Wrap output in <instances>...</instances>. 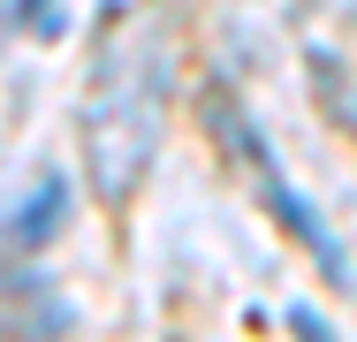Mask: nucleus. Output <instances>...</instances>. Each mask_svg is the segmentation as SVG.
Returning <instances> with one entry per match:
<instances>
[{"instance_id":"nucleus-4","label":"nucleus","mask_w":357,"mask_h":342,"mask_svg":"<svg viewBox=\"0 0 357 342\" xmlns=\"http://www.w3.org/2000/svg\"><path fill=\"white\" fill-rule=\"evenodd\" d=\"M312 91H319V99H327V114L357 137V76L335 61V54H312Z\"/></svg>"},{"instance_id":"nucleus-2","label":"nucleus","mask_w":357,"mask_h":342,"mask_svg":"<svg viewBox=\"0 0 357 342\" xmlns=\"http://www.w3.org/2000/svg\"><path fill=\"white\" fill-rule=\"evenodd\" d=\"M206 114L220 122V144L251 160V175H259V198H266V213H274V221H282L289 236L304 244V259H312V267L327 274L335 289H350V259H342V244H335V228H327V221H319V213L304 205V191H296V183L282 175V160H274V144L259 137V122H243L228 91H213V99H206Z\"/></svg>"},{"instance_id":"nucleus-1","label":"nucleus","mask_w":357,"mask_h":342,"mask_svg":"<svg viewBox=\"0 0 357 342\" xmlns=\"http://www.w3.org/2000/svg\"><path fill=\"white\" fill-rule=\"evenodd\" d=\"M91 61L99 68L84 91V175L107 205H122L160 144V122H167V38L152 15H130L114 0V23Z\"/></svg>"},{"instance_id":"nucleus-5","label":"nucleus","mask_w":357,"mask_h":342,"mask_svg":"<svg viewBox=\"0 0 357 342\" xmlns=\"http://www.w3.org/2000/svg\"><path fill=\"white\" fill-rule=\"evenodd\" d=\"M8 15H23V23L38 31V38H61V31H69V23L54 15V0H8Z\"/></svg>"},{"instance_id":"nucleus-6","label":"nucleus","mask_w":357,"mask_h":342,"mask_svg":"<svg viewBox=\"0 0 357 342\" xmlns=\"http://www.w3.org/2000/svg\"><path fill=\"white\" fill-rule=\"evenodd\" d=\"M289 335H296V342H342L319 312H312V304H289Z\"/></svg>"},{"instance_id":"nucleus-3","label":"nucleus","mask_w":357,"mask_h":342,"mask_svg":"<svg viewBox=\"0 0 357 342\" xmlns=\"http://www.w3.org/2000/svg\"><path fill=\"white\" fill-rule=\"evenodd\" d=\"M69 205H76V191H69V175H38L31 191H23V205L8 213V251L15 259H38L54 236H61V221H69Z\"/></svg>"}]
</instances>
